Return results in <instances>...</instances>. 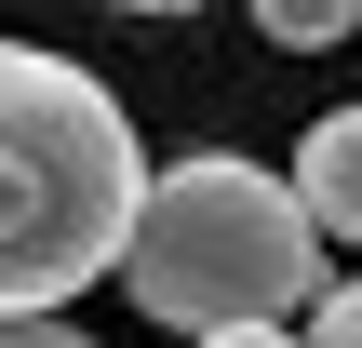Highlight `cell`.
Returning a JSON list of instances; mask_svg holds the SVG:
<instances>
[{
  "mask_svg": "<svg viewBox=\"0 0 362 348\" xmlns=\"http://www.w3.org/2000/svg\"><path fill=\"white\" fill-rule=\"evenodd\" d=\"M148 215V148L121 94L40 40H0V322H54L81 282H121Z\"/></svg>",
  "mask_w": 362,
  "mask_h": 348,
  "instance_id": "1",
  "label": "cell"
},
{
  "mask_svg": "<svg viewBox=\"0 0 362 348\" xmlns=\"http://www.w3.org/2000/svg\"><path fill=\"white\" fill-rule=\"evenodd\" d=\"M121 295L161 322V335H242V322H282V308H322V228L296 201V174L242 161V148H202V161H161L148 174V215L121 241Z\"/></svg>",
  "mask_w": 362,
  "mask_h": 348,
  "instance_id": "2",
  "label": "cell"
},
{
  "mask_svg": "<svg viewBox=\"0 0 362 348\" xmlns=\"http://www.w3.org/2000/svg\"><path fill=\"white\" fill-rule=\"evenodd\" d=\"M282 174H296V201H309L322 241H362V107H322L309 148H296Z\"/></svg>",
  "mask_w": 362,
  "mask_h": 348,
  "instance_id": "3",
  "label": "cell"
},
{
  "mask_svg": "<svg viewBox=\"0 0 362 348\" xmlns=\"http://www.w3.org/2000/svg\"><path fill=\"white\" fill-rule=\"evenodd\" d=\"M269 40H282V54H322V40H349V13H336V0H282Z\"/></svg>",
  "mask_w": 362,
  "mask_h": 348,
  "instance_id": "4",
  "label": "cell"
},
{
  "mask_svg": "<svg viewBox=\"0 0 362 348\" xmlns=\"http://www.w3.org/2000/svg\"><path fill=\"white\" fill-rule=\"evenodd\" d=\"M309 348H362V282H336V295L309 308Z\"/></svg>",
  "mask_w": 362,
  "mask_h": 348,
  "instance_id": "5",
  "label": "cell"
},
{
  "mask_svg": "<svg viewBox=\"0 0 362 348\" xmlns=\"http://www.w3.org/2000/svg\"><path fill=\"white\" fill-rule=\"evenodd\" d=\"M0 348H94V335H67V322H0Z\"/></svg>",
  "mask_w": 362,
  "mask_h": 348,
  "instance_id": "6",
  "label": "cell"
},
{
  "mask_svg": "<svg viewBox=\"0 0 362 348\" xmlns=\"http://www.w3.org/2000/svg\"><path fill=\"white\" fill-rule=\"evenodd\" d=\"M202 348H309L296 322H242V335H202Z\"/></svg>",
  "mask_w": 362,
  "mask_h": 348,
  "instance_id": "7",
  "label": "cell"
}]
</instances>
